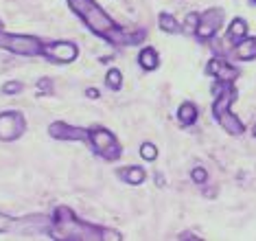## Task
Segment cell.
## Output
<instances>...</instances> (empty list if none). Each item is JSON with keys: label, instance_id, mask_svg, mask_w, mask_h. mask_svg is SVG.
<instances>
[{"label": "cell", "instance_id": "obj_25", "mask_svg": "<svg viewBox=\"0 0 256 241\" xmlns=\"http://www.w3.org/2000/svg\"><path fill=\"white\" fill-rule=\"evenodd\" d=\"M254 3H256V0H254Z\"/></svg>", "mask_w": 256, "mask_h": 241}, {"label": "cell", "instance_id": "obj_6", "mask_svg": "<svg viewBox=\"0 0 256 241\" xmlns=\"http://www.w3.org/2000/svg\"><path fill=\"white\" fill-rule=\"evenodd\" d=\"M221 22H224V11L221 9H208L206 14L200 16V25H197L195 33L200 40H208L219 31Z\"/></svg>", "mask_w": 256, "mask_h": 241}, {"label": "cell", "instance_id": "obj_2", "mask_svg": "<svg viewBox=\"0 0 256 241\" xmlns=\"http://www.w3.org/2000/svg\"><path fill=\"white\" fill-rule=\"evenodd\" d=\"M68 5H70V9L74 14L98 35H106L108 38V35L116 29V25L110 20V16L98 7L94 0H68Z\"/></svg>", "mask_w": 256, "mask_h": 241}, {"label": "cell", "instance_id": "obj_14", "mask_svg": "<svg viewBox=\"0 0 256 241\" xmlns=\"http://www.w3.org/2000/svg\"><path fill=\"white\" fill-rule=\"evenodd\" d=\"M178 119H180L182 125H193V123L197 121V108L193 103H184L178 112Z\"/></svg>", "mask_w": 256, "mask_h": 241}, {"label": "cell", "instance_id": "obj_23", "mask_svg": "<svg viewBox=\"0 0 256 241\" xmlns=\"http://www.w3.org/2000/svg\"><path fill=\"white\" fill-rule=\"evenodd\" d=\"M88 97H90V99H96V97H98V92L94 90V88H90V90H88Z\"/></svg>", "mask_w": 256, "mask_h": 241}, {"label": "cell", "instance_id": "obj_18", "mask_svg": "<svg viewBox=\"0 0 256 241\" xmlns=\"http://www.w3.org/2000/svg\"><path fill=\"white\" fill-rule=\"evenodd\" d=\"M140 156L144 158V160H156V156H158V149H156V145L144 143L140 147Z\"/></svg>", "mask_w": 256, "mask_h": 241}, {"label": "cell", "instance_id": "obj_19", "mask_svg": "<svg viewBox=\"0 0 256 241\" xmlns=\"http://www.w3.org/2000/svg\"><path fill=\"white\" fill-rule=\"evenodd\" d=\"M197 25H200V16H197V14H188V16H186V31H195Z\"/></svg>", "mask_w": 256, "mask_h": 241}, {"label": "cell", "instance_id": "obj_11", "mask_svg": "<svg viewBox=\"0 0 256 241\" xmlns=\"http://www.w3.org/2000/svg\"><path fill=\"white\" fill-rule=\"evenodd\" d=\"M236 57L238 60H254L256 57V38H250V40H241L236 44Z\"/></svg>", "mask_w": 256, "mask_h": 241}, {"label": "cell", "instance_id": "obj_21", "mask_svg": "<svg viewBox=\"0 0 256 241\" xmlns=\"http://www.w3.org/2000/svg\"><path fill=\"white\" fill-rule=\"evenodd\" d=\"M7 95H14V92H20L22 90V84H18V81H9V84H4V88H2Z\"/></svg>", "mask_w": 256, "mask_h": 241}, {"label": "cell", "instance_id": "obj_4", "mask_svg": "<svg viewBox=\"0 0 256 241\" xmlns=\"http://www.w3.org/2000/svg\"><path fill=\"white\" fill-rule=\"evenodd\" d=\"M0 49H7L11 53H18V55H40L44 46L40 44L38 38H31V35L0 33Z\"/></svg>", "mask_w": 256, "mask_h": 241}, {"label": "cell", "instance_id": "obj_9", "mask_svg": "<svg viewBox=\"0 0 256 241\" xmlns=\"http://www.w3.org/2000/svg\"><path fill=\"white\" fill-rule=\"evenodd\" d=\"M50 136L53 138H62V140H88L90 132L81 127H72V125H66V123H53L48 127Z\"/></svg>", "mask_w": 256, "mask_h": 241}, {"label": "cell", "instance_id": "obj_8", "mask_svg": "<svg viewBox=\"0 0 256 241\" xmlns=\"http://www.w3.org/2000/svg\"><path fill=\"white\" fill-rule=\"evenodd\" d=\"M42 53L48 57V60H53L57 64H68L77 57V46L70 44V42H55V44L44 46Z\"/></svg>", "mask_w": 256, "mask_h": 241}, {"label": "cell", "instance_id": "obj_15", "mask_svg": "<svg viewBox=\"0 0 256 241\" xmlns=\"http://www.w3.org/2000/svg\"><path fill=\"white\" fill-rule=\"evenodd\" d=\"M138 62H140V66L144 70H154L156 66H158V55H156L154 49H144L140 53V57H138Z\"/></svg>", "mask_w": 256, "mask_h": 241}, {"label": "cell", "instance_id": "obj_12", "mask_svg": "<svg viewBox=\"0 0 256 241\" xmlns=\"http://www.w3.org/2000/svg\"><path fill=\"white\" fill-rule=\"evenodd\" d=\"M246 35H248L246 20H241V18L232 20V25L228 29V40H232V42H241V40H246Z\"/></svg>", "mask_w": 256, "mask_h": 241}, {"label": "cell", "instance_id": "obj_22", "mask_svg": "<svg viewBox=\"0 0 256 241\" xmlns=\"http://www.w3.org/2000/svg\"><path fill=\"white\" fill-rule=\"evenodd\" d=\"M9 228H14V221H11L7 215H0V232L9 230Z\"/></svg>", "mask_w": 256, "mask_h": 241}, {"label": "cell", "instance_id": "obj_10", "mask_svg": "<svg viewBox=\"0 0 256 241\" xmlns=\"http://www.w3.org/2000/svg\"><path fill=\"white\" fill-rule=\"evenodd\" d=\"M208 75H212V77H217L221 84H230L232 79H236L238 70L232 68L228 62L224 60H212L210 64H208Z\"/></svg>", "mask_w": 256, "mask_h": 241}, {"label": "cell", "instance_id": "obj_17", "mask_svg": "<svg viewBox=\"0 0 256 241\" xmlns=\"http://www.w3.org/2000/svg\"><path fill=\"white\" fill-rule=\"evenodd\" d=\"M120 84H123V75H120V70H110L108 73V86L112 88V90H118Z\"/></svg>", "mask_w": 256, "mask_h": 241}, {"label": "cell", "instance_id": "obj_1", "mask_svg": "<svg viewBox=\"0 0 256 241\" xmlns=\"http://www.w3.org/2000/svg\"><path fill=\"white\" fill-rule=\"evenodd\" d=\"M57 234L64 239H120L112 230H101V228H92L88 224H81L72 217L70 210L60 208L57 210V219H55Z\"/></svg>", "mask_w": 256, "mask_h": 241}, {"label": "cell", "instance_id": "obj_20", "mask_svg": "<svg viewBox=\"0 0 256 241\" xmlns=\"http://www.w3.org/2000/svg\"><path fill=\"white\" fill-rule=\"evenodd\" d=\"M190 175H193V180L197 182V184H204V182H206V178H208V173H206V171H204V169H202V167H197V169H193V173H190Z\"/></svg>", "mask_w": 256, "mask_h": 241}, {"label": "cell", "instance_id": "obj_3", "mask_svg": "<svg viewBox=\"0 0 256 241\" xmlns=\"http://www.w3.org/2000/svg\"><path fill=\"white\" fill-rule=\"evenodd\" d=\"M232 101H234V90L232 88H226L224 92L217 97V101H214L212 105V112L214 116H217V121L221 123V127L226 129L228 134H234V136H238V134H243V123L236 119L234 114L230 112V105Z\"/></svg>", "mask_w": 256, "mask_h": 241}, {"label": "cell", "instance_id": "obj_13", "mask_svg": "<svg viewBox=\"0 0 256 241\" xmlns=\"http://www.w3.org/2000/svg\"><path fill=\"white\" fill-rule=\"evenodd\" d=\"M118 175L127 182V184H140V182L144 180V171L140 167H127V169H123V171H118Z\"/></svg>", "mask_w": 256, "mask_h": 241}, {"label": "cell", "instance_id": "obj_16", "mask_svg": "<svg viewBox=\"0 0 256 241\" xmlns=\"http://www.w3.org/2000/svg\"><path fill=\"white\" fill-rule=\"evenodd\" d=\"M160 29L166 33H180V25L176 18H171L168 14H162L160 16Z\"/></svg>", "mask_w": 256, "mask_h": 241}, {"label": "cell", "instance_id": "obj_5", "mask_svg": "<svg viewBox=\"0 0 256 241\" xmlns=\"http://www.w3.org/2000/svg\"><path fill=\"white\" fill-rule=\"evenodd\" d=\"M88 140L92 143V149L96 151V154H101L103 158H108V160H114V158L120 156V147L116 143L114 134L108 132V129H92Z\"/></svg>", "mask_w": 256, "mask_h": 241}, {"label": "cell", "instance_id": "obj_7", "mask_svg": "<svg viewBox=\"0 0 256 241\" xmlns=\"http://www.w3.org/2000/svg\"><path fill=\"white\" fill-rule=\"evenodd\" d=\"M24 132V119L18 112L0 114V140H16Z\"/></svg>", "mask_w": 256, "mask_h": 241}, {"label": "cell", "instance_id": "obj_24", "mask_svg": "<svg viewBox=\"0 0 256 241\" xmlns=\"http://www.w3.org/2000/svg\"><path fill=\"white\" fill-rule=\"evenodd\" d=\"M254 136H256V125H254Z\"/></svg>", "mask_w": 256, "mask_h": 241}]
</instances>
